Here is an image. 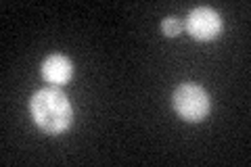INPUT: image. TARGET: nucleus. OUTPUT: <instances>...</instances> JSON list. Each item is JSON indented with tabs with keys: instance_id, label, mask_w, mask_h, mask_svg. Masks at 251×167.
Here are the masks:
<instances>
[{
	"instance_id": "7ed1b4c3",
	"label": "nucleus",
	"mask_w": 251,
	"mask_h": 167,
	"mask_svg": "<svg viewBox=\"0 0 251 167\" xmlns=\"http://www.w3.org/2000/svg\"><path fill=\"white\" fill-rule=\"evenodd\" d=\"M186 29L195 40L209 42V40H216L222 34V19H220V15L214 9H209V6H199V9L188 13Z\"/></svg>"
},
{
	"instance_id": "f03ea898",
	"label": "nucleus",
	"mask_w": 251,
	"mask_h": 167,
	"mask_svg": "<svg viewBox=\"0 0 251 167\" xmlns=\"http://www.w3.org/2000/svg\"><path fill=\"white\" fill-rule=\"evenodd\" d=\"M172 102H174L176 113L184 121H193V123L205 119L211 109L209 94L199 84H191V82L178 86L174 90V96H172Z\"/></svg>"
},
{
	"instance_id": "39448f33",
	"label": "nucleus",
	"mask_w": 251,
	"mask_h": 167,
	"mask_svg": "<svg viewBox=\"0 0 251 167\" xmlns=\"http://www.w3.org/2000/svg\"><path fill=\"white\" fill-rule=\"evenodd\" d=\"M182 21H178L176 17H168V19H163L161 21V31L166 34L168 38H176L180 31H182Z\"/></svg>"
},
{
	"instance_id": "20e7f679",
	"label": "nucleus",
	"mask_w": 251,
	"mask_h": 167,
	"mask_svg": "<svg viewBox=\"0 0 251 167\" xmlns=\"http://www.w3.org/2000/svg\"><path fill=\"white\" fill-rule=\"evenodd\" d=\"M42 75L49 84H54V86L67 84L74 75V65H72V61L67 57H63V54H50V57L42 63Z\"/></svg>"
},
{
	"instance_id": "f257e3e1",
	"label": "nucleus",
	"mask_w": 251,
	"mask_h": 167,
	"mask_svg": "<svg viewBox=\"0 0 251 167\" xmlns=\"http://www.w3.org/2000/svg\"><path fill=\"white\" fill-rule=\"evenodd\" d=\"M29 113L46 134L65 132L74 121V107L59 88H42L29 100Z\"/></svg>"
}]
</instances>
